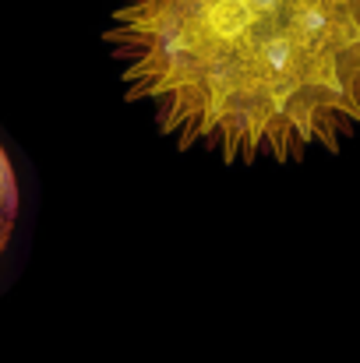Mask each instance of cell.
<instances>
[{
	"mask_svg": "<svg viewBox=\"0 0 360 363\" xmlns=\"http://www.w3.org/2000/svg\"><path fill=\"white\" fill-rule=\"evenodd\" d=\"M103 39L177 148L293 162L360 130V0H117Z\"/></svg>",
	"mask_w": 360,
	"mask_h": 363,
	"instance_id": "cell-1",
	"label": "cell"
},
{
	"mask_svg": "<svg viewBox=\"0 0 360 363\" xmlns=\"http://www.w3.org/2000/svg\"><path fill=\"white\" fill-rule=\"evenodd\" d=\"M18 205H21V191H18V173L14 162L7 155V148L0 145V257L7 250V243L14 237V223H18Z\"/></svg>",
	"mask_w": 360,
	"mask_h": 363,
	"instance_id": "cell-2",
	"label": "cell"
}]
</instances>
